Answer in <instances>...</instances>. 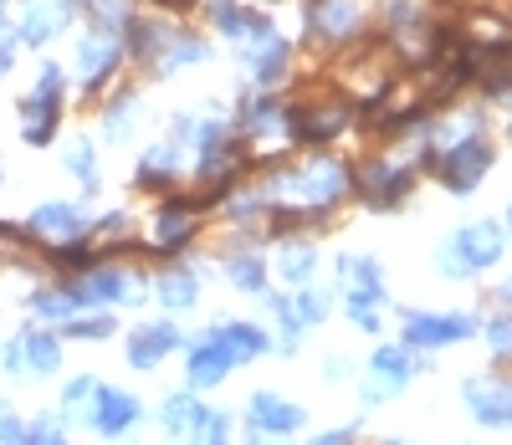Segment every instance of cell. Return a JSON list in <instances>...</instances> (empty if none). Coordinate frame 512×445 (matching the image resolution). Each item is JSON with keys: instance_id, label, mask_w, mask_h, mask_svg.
Instances as JSON below:
<instances>
[{"instance_id": "1", "label": "cell", "mask_w": 512, "mask_h": 445, "mask_svg": "<svg viewBox=\"0 0 512 445\" xmlns=\"http://www.w3.org/2000/svg\"><path fill=\"white\" fill-rule=\"evenodd\" d=\"M497 256H502V236H497V226H466L461 236L446 241L441 266H446L451 277H466V272H482V266H492Z\"/></svg>"}, {"instance_id": "2", "label": "cell", "mask_w": 512, "mask_h": 445, "mask_svg": "<svg viewBox=\"0 0 512 445\" xmlns=\"http://www.w3.org/2000/svg\"><path fill=\"white\" fill-rule=\"evenodd\" d=\"M487 164H492V149L482 144V139H466V144H456L446 159H441V180L451 185V190H472L482 174H487Z\"/></svg>"}, {"instance_id": "3", "label": "cell", "mask_w": 512, "mask_h": 445, "mask_svg": "<svg viewBox=\"0 0 512 445\" xmlns=\"http://www.w3.org/2000/svg\"><path fill=\"white\" fill-rule=\"evenodd\" d=\"M461 394H466V405H472L477 420H487V425L512 420V384H502V379H472Z\"/></svg>"}, {"instance_id": "4", "label": "cell", "mask_w": 512, "mask_h": 445, "mask_svg": "<svg viewBox=\"0 0 512 445\" xmlns=\"http://www.w3.org/2000/svg\"><path fill=\"white\" fill-rule=\"evenodd\" d=\"M472 328H477L472 318H410V343L441 348V343H456V338H466Z\"/></svg>"}, {"instance_id": "5", "label": "cell", "mask_w": 512, "mask_h": 445, "mask_svg": "<svg viewBox=\"0 0 512 445\" xmlns=\"http://www.w3.org/2000/svg\"><path fill=\"white\" fill-rule=\"evenodd\" d=\"M139 415V405L128 394H113V389H98V399H93V425H103V430H123L128 420Z\"/></svg>"}, {"instance_id": "6", "label": "cell", "mask_w": 512, "mask_h": 445, "mask_svg": "<svg viewBox=\"0 0 512 445\" xmlns=\"http://www.w3.org/2000/svg\"><path fill=\"white\" fill-rule=\"evenodd\" d=\"M251 410H256V425H267V430H297V425H303V410L282 405L277 394H256Z\"/></svg>"}, {"instance_id": "7", "label": "cell", "mask_w": 512, "mask_h": 445, "mask_svg": "<svg viewBox=\"0 0 512 445\" xmlns=\"http://www.w3.org/2000/svg\"><path fill=\"white\" fill-rule=\"evenodd\" d=\"M226 369H231V353H226L221 343L200 348L195 359H190V379H195V384H216V379H221Z\"/></svg>"}, {"instance_id": "8", "label": "cell", "mask_w": 512, "mask_h": 445, "mask_svg": "<svg viewBox=\"0 0 512 445\" xmlns=\"http://www.w3.org/2000/svg\"><path fill=\"white\" fill-rule=\"evenodd\" d=\"M216 343L231 353V359H251V353H262V348H267V338L256 333V328H246V323H231L226 333H216Z\"/></svg>"}, {"instance_id": "9", "label": "cell", "mask_w": 512, "mask_h": 445, "mask_svg": "<svg viewBox=\"0 0 512 445\" xmlns=\"http://www.w3.org/2000/svg\"><path fill=\"white\" fill-rule=\"evenodd\" d=\"M374 374L390 384V389L405 384V379H410V353H405V348H379V353H374Z\"/></svg>"}, {"instance_id": "10", "label": "cell", "mask_w": 512, "mask_h": 445, "mask_svg": "<svg viewBox=\"0 0 512 445\" xmlns=\"http://www.w3.org/2000/svg\"><path fill=\"white\" fill-rule=\"evenodd\" d=\"M169 343H175V333H169V328H144V333L134 338V348H128V353H134V364H154Z\"/></svg>"}, {"instance_id": "11", "label": "cell", "mask_w": 512, "mask_h": 445, "mask_svg": "<svg viewBox=\"0 0 512 445\" xmlns=\"http://www.w3.org/2000/svg\"><path fill=\"white\" fill-rule=\"evenodd\" d=\"M123 277L118 272H98V277H88V287H82V297L88 302H113V297H123Z\"/></svg>"}, {"instance_id": "12", "label": "cell", "mask_w": 512, "mask_h": 445, "mask_svg": "<svg viewBox=\"0 0 512 445\" xmlns=\"http://www.w3.org/2000/svg\"><path fill=\"white\" fill-rule=\"evenodd\" d=\"M318 21H323V26L338 36V31H349V26L359 21V6H354V0H328V11H323Z\"/></svg>"}, {"instance_id": "13", "label": "cell", "mask_w": 512, "mask_h": 445, "mask_svg": "<svg viewBox=\"0 0 512 445\" xmlns=\"http://www.w3.org/2000/svg\"><path fill=\"white\" fill-rule=\"evenodd\" d=\"M108 67H113V47H108V41H93L88 57H82V72H88V82H93V77H103Z\"/></svg>"}, {"instance_id": "14", "label": "cell", "mask_w": 512, "mask_h": 445, "mask_svg": "<svg viewBox=\"0 0 512 445\" xmlns=\"http://www.w3.org/2000/svg\"><path fill=\"white\" fill-rule=\"evenodd\" d=\"M164 302L169 307H190L195 302V282L190 277H164Z\"/></svg>"}, {"instance_id": "15", "label": "cell", "mask_w": 512, "mask_h": 445, "mask_svg": "<svg viewBox=\"0 0 512 445\" xmlns=\"http://www.w3.org/2000/svg\"><path fill=\"white\" fill-rule=\"evenodd\" d=\"M31 359H36V369H57V343H52V333H31Z\"/></svg>"}, {"instance_id": "16", "label": "cell", "mask_w": 512, "mask_h": 445, "mask_svg": "<svg viewBox=\"0 0 512 445\" xmlns=\"http://www.w3.org/2000/svg\"><path fill=\"white\" fill-rule=\"evenodd\" d=\"M36 220H41V226H47V231H72V226H77L72 205H47V210H41Z\"/></svg>"}, {"instance_id": "17", "label": "cell", "mask_w": 512, "mask_h": 445, "mask_svg": "<svg viewBox=\"0 0 512 445\" xmlns=\"http://www.w3.org/2000/svg\"><path fill=\"white\" fill-rule=\"evenodd\" d=\"M487 343L502 353V359H512V318H497V323H487Z\"/></svg>"}, {"instance_id": "18", "label": "cell", "mask_w": 512, "mask_h": 445, "mask_svg": "<svg viewBox=\"0 0 512 445\" xmlns=\"http://www.w3.org/2000/svg\"><path fill=\"white\" fill-rule=\"evenodd\" d=\"M231 277H236L241 287L256 292V287H262V266H256V261H236V266H231Z\"/></svg>"}, {"instance_id": "19", "label": "cell", "mask_w": 512, "mask_h": 445, "mask_svg": "<svg viewBox=\"0 0 512 445\" xmlns=\"http://www.w3.org/2000/svg\"><path fill=\"white\" fill-rule=\"evenodd\" d=\"M323 307H328V302H323L318 292H308V297H297V313H303L308 323H318V318H323Z\"/></svg>"}, {"instance_id": "20", "label": "cell", "mask_w": 512, "mask_h": 445, "mask_svg": "<svg viewBox=\"0 0 512 445\" xmlns=\"http://www.w3.org/2000/svg\"><path fill=\"white\" fill-rule=\"evenodd\" d=\"M308 266H313V251H292V256H287V277H303Z\"/></svg>"}, {"instance_id": "21", "label": "cell", "mask_w": 512, "mask_h": 445, "mask_svg": "<svg viewBox=\"0 0 512 445\" xmlns=\"http://www.w3.org/2000/svg\"><path fill=\"white\" fill-rule=\"evenodd\" d=\"M195 410H190V399H169V425H185Z\"/></svg>"}, {"instance_id": "22", "label": "cell", "mask_w": 512, "mask_h": 445, "mask_svg": "<svg viewBox=\"0 0 512 445\" xmlns=\"http://www.w3.org/2000/svg\"><path fill=\"white\" fill-rule=\"evenodd\" d=\"M502 302H512V282H507V287H502Z\"/></svg>"}]
</instances>
